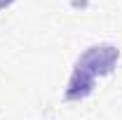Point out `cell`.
I'll return each mask as SVG.
<instances>
[{
	"label": "cell",
	"instance_id": "6da1fadb",
	"mask_svg": "<svg viewBox=\"0 0 122 120\" xmlns=\"http://www.w3.org/2000/svg\"><path fill=\"white\" fill-rule=\"evenodd\" d=\"M117 59H120V49L115 45L101 43V45L87 47L75 61V68L66 85V99H85L94 90L96 78L113 73Z\"/></svg>",
	"mask_w": 122,
	"mask_h": 120
},
{
	"label": "cell",
	"instance_id": "7a4b0ae2",
	"mask_svg": "<svg viewBox=\"0 0 122 120\" xmlns=\"http://www.w3.org/2000/svg\"><path fill=\"white\" fill-rule=\"evenodd\" d=\"M12 2H14V0H0V10H2V7H10Z\"/></svg>",
	"mask_w": 122,
	"mask_h": 120
}]
</instances>
